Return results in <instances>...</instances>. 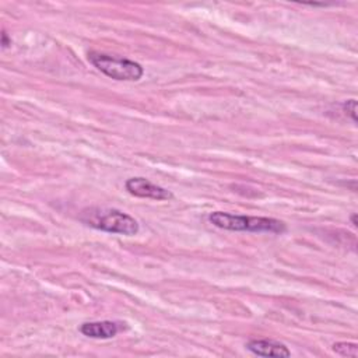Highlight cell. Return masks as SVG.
<instances>
[{
  "mask_svg": "<svg viewBox=\"0 0 358 358\" xmlns=\"http://www.w3.org/2000/svg\"><path fill=\"white\" fill-rule=\"evenodd\" d=\"M208 221L221 229L228 231H248V232H270L282 234L287 227L282 221L270 217L239 215L224 211H214L208 215Z\"/></svg>",
  "mask_w": 358,
  "mask_h": 358,
  "instance_id": "1",
  "label": "cell"
},
{
  "mask_svg": "<svg viewBox=\"0 0 358 358\" xmlns=\"http://www.w3.org/2000/svg\"><path fill=\"white\" fill-rule=\"evenodd\" d=\"M81 221L87 225L110 234L131 236L138 232L137 221L116 208H90L81 215Z\"/></svg>",
  "mask_w": 358,
  "mask_h": 358,
  "instance_id": "2",
  "label": "cell"
},
{
  "mask_svg": "<svg viewBox=\"0 0 358 358\" xmlns=\"http://www.w3.org/2000/svg\"><path fill=\"white\" fill-rule=\"evenodd\" d=\"M88 62L109 78L117 81H137L143 77L144 69L140 63L101 52H90Z\"/></svg>",
  "mask_w": 358,
  "mask_h": 358,
  "instance_id": "3",
  "label": "cell"
},
{
  "mask_svg": "<svg viewBox=\"0 0 358 358\" xmlns=\"http://www.w3.org/2000/svg\"><path fill=\"white\" fill-rule=\"evenodd\" d=\"M126 190L136 196V197H141V199H152V200H168L172 199V193L158 185H154L152 182H150L145 178H140V176H133L129 178L124 183Z\"/></svg>",
  "mask_w": 358,
  "mask_h": 358,
  "instance_id": "4",
  "label": "cell"
},
{
  "mask_svg": "<svg viewBox=\"0 0 358 358\" xmlns=\"http://www.w3.org/2000/svg\"><path fill=\"white\" fill-rule=\"evenodd\" d=\"M120 322H110V320H102V322H85L80 326V331L90 337V338H112L115 337L120 330H123L124 326Z\"/></svg>",
  "mask_w": 358,
  "mask_h": 358,
  "instance_id": "5",
  "label": "cell"
},
{
  "mask_svg": "<svg viewBox=\"0 0 358 358\" xmlns=\"http://www.w3.org/2000/svg\"><path fill=\"white\" fill-rule=\"evenodd\" d=\"M246 348L259 357H289L291 351L282 343L273 340H252Z\"/></svg>",
  "mask_w": 358,
  "mask_h": 358,
  "instance_id": "6",
  "label": "cell"
},
{
  "mask_svg": "<svg viewBox=\"0 0 358 358\" xmlns=\"http://www.w3.org/2000/svg\"><path fill=\"white\" fill-rule=\"evenodd\" d=\"M333 351L341 357L355 358L358 355V345L355 343H350V341H338V343L333 344Z\"/></svg>",
  "mask_w": 358,
  "mask_h": 358,
  "instance_id": "7",
  "label": "cell"
},
{
  "mask_svg": "<svg viewBox=\"0 0 358 358\" xmlns=\"http://www.w3.org/2000/svg\"><path fill=\"white\" fill-rule=\"evenodd\" d=\"M343 110L345 112L347 116L351 117V120L355 123L357 122V101L355 99H348L343 103Z\"/></svg>",
  "mask_w": 358,
  "mask_h": 358,
  "instance_id": "8",
  "label": "cell"
},
{
  "mask_svg": "<svg viewBox=\"0 0 358 358\" xmlns=\"http://www.w3.org/2000/svg\"><path fill=\"white\" fill-rule=\"evenodd\" d=\"M10 45H11V38H8V35H7L6 31H3V32H1V48L6 49V48H8Z\"/></svg>",
  "mask_w": 358,
  "mask_h": 358,
  "instance_id": "9",
  "label": "cell"
},
{
  "mask_svg": "<svg viewBox=\"0 0 358 358\" xmlns=\"http://www.w3.org/2000/svg\"><path fill=\"white\" fill-rule=\"evenodd\" d=\"M351 222H352V225H354V227H357V225H358V222H357V214H355V213L351 215Z\"/></svg>",
  "mask_w": 358,
  "mask_h": 358,
  "instance_id": "10",
  "label": "cell"
}]
</instances>
